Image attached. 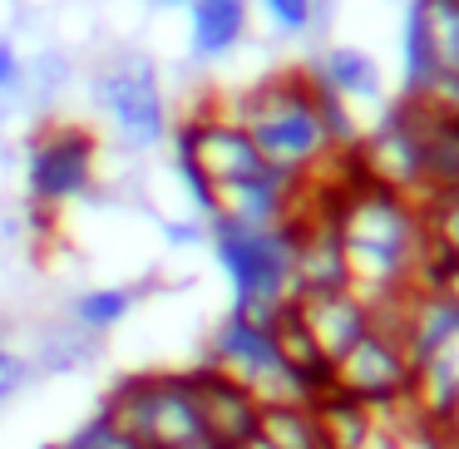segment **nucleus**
I'll use <instances>...</instances> for the list:
<instances>
[{"label":"nucleus","instance_id":"f257e3e1","mask_svg":"<svg viewBox=\"0 0 459 449\" xmlns=\"http://www.w3.org/2000/svg\"><path fill=\"white\" fill-rule=\"evenodd\" d=\"M331 218H336L341 252H346V287L366 307L395 297V291L425 287L429 237L420 203L360 178L356 188H341Z\"/></svg>","mask_w":459,"mask_h":449},{"label":"nucleus","instance_id":"f03ea898","mask_svg":"<svg viewBox=\"0 0 459 449\" xmlns=\"http://www.w3.org/2000/svg\"><path fill=\"white\" fill-rule=\"evenodd\" d=\"M84 94L104 114L124 153H153L169 143L173 114L163 94V74L149 50L139 45H109L84 70Z\"/></svg>","mask_w":459,"mask_h":449},{"label":"nucleus","instance_id":"7ed1b4c3","mask_svg":"<svg viewBox=\"0 0 459 449\" xmlns=\"http://www.w3.org/2000/svg\"><path fill=\"white\" fill-rule=\"evenodd\" d=\"M232 119L257 143L262 163L287 173V178H301V173L321 168L336 153L326 129H321V114H316V99H311L307 74H277V80L252 84Z\"/></svg>","mask_w":459,"mask_h":449},{"label":"nucleus","instance_id":"20e7f679","mask_svg":"<svg viewBox=\"0 0 459 449\" xmlns=\"http://www.w3.org/2000/svg\"><path fill=\"white\" fill-rule=\"evenodd\" d=\"M208 252L232 291L228 311L272 326V316L287 301H297V291H291V218L277 228H242L232 218H208Z\"/></svg>","mask_w":459,"mask_h":449},{"label":"nucleus","instance_id":"39448f33","mask_svg":"<svg viewBox=\"0 0 459 449\" xmlns=\"http://www.w3.org/2000/svg\"><path fill=\"white\" fill-rule=\"evenodd\" d=\"M104 415L139 439L143 449H183L193 439L208 435L203 410L193 400V385L183 370H143V376H124L119 385L104 395Z\"/></svg>","mask_w":459,"mask_h":449},{"label":"nucleus","instance_id":"423d86ee","mask_svg":"<svg viewBox=\"0 0 459 449\" xmlns=\"http://www.w3.org/2000/svg\"><path fill=\"white\" fill-rule=\"evenodd\" d=\"M203 366H212V370H222V376H232L238 385H247L257 405H311L307 385H301L287 370V360H281L272 326L242 316V311H228V316L212 326Z\"/></svg>","mask_w":459,"mask_h":449},{"label":"nucleus","instance_id":"0eeeda50","mask_svg":"<svg viewBox=\"0 0 459 449\" xmlns=\"http://www.w3.org/2000/svg\"><path fill=\"white\" fill-rule=\"evenodd\" d=\"M100 173V139L80 124H45L25 149V198L55 212L94 193Z\"/></svg>","mask_w":459,"mask_h":449},{"label":"nucleus","instance_id":"6e6552de","mask_svg":"<svg viewBox=\"0 0 459 449\" xmlns=\"http://www.w3.org/2000/svg\"><path fill=\"white\" fill-rule=\"evenodd\" d=\"M356 163H360V178L376 183V188H390L400 198L420 203L425 208V168H420V139H415V114L410 104L400 99L366 139L356 143Z\"/></svg>","mask_w":459,"mask_h":449},{"label":"nucleus","instance_id":"1a4fd4ad","mask_svg":"<svg viewBox=\"0 0 459 449\" xmlns=\"http://www.w3.org/2000/svg\"><path fill=\"white\" fill-rule=\"evenodd\" d=\"M331 390L366 410L410 395V360L400 350V341L380 336V331H366L346 356L331 360Z\"/></svg>","mask_w":459,"mask_h":449},{"label":"nucleus","instance_id":"9d476101","mask_svg":"<svg viewBox=\"0 0 459 449\" xmlns=\"http://www.w3.org/2000/svg\"><path fill=\"white\" fill-rule=\"evenodd\" d=\"M346 287V252L331 212L316 218H291V291L316 297V291H341Z\"/></svg>","mask_w":459,"mask_h":449},{"label":"nucleus","instance_id":"9b49d317","mask_svg":"<svg viewBox=\"0 0 459 449\" xmlns=\"http://www.w3.org/2000/svg\"><path fill=\"white\" fill-rule=\"evenodd\" d=\"M183 376H188L193 400H198L203 425H208V435H212V439L242 445V439L257 435V415H262V405L252 400V390H247V385H238L232 376H222V370L203 366V360H198L193 370H183Z\"/></svg>","mask_w":459,"mask_h":449},{"label":"nucleus","instance_id":"f8f14e48","mask_svg":"<svg viewBox=\"0 0 459 449\" xmlns=\"http://www.w3.org/2000/svg\"><path fill=\"white\" fill-rule=\"evenodd\" d=\"M297 316H301L311 346L321 350V360H326V366H331V360H341L370 331V307L351 287L316 291V297H297Z\"/></svg>","mask_w":459,"mask_h":449},{"label":"nucleus","instance_id":"ddd939ff","mask_svg":"<svg viewBox=\"0 0 459 449\" xmlns=\"http://www.w3.org/2000/svg\"><path fill=\"white\" fill-rule=\"evenodd\" d=\"M11 346L25 356V366H30L35 380H45V376H80V370H90L94 360L104 356V341L90 336V331H80L70 316L65 321H40V326H30L25 336H15Z\"/></svg>","mask_w":459,"mask_h":449},{"label":"nucleus","instance_id":"4468645a","mask_svg":"<svg viewBox=\"0 0 459 449\" xmlns=\"http://www.w3.org/2000/svg\"><path fill=\"white\" fill-rule=\"evenodd\" d=\"M291 203H297V178L262 168L252 178L212 188V218H232L242 228H277V222L291 218Z\"/></svg>","mask_w":459,"mask_h":449},{"label":"nucleus","instance_id":"2eb2a0df","mask_svg":"<svg viewBox=\"0 0 459 449\" xmlns=\"http://www.w3.org/2000/svg\"><path fill=\"white\" fill-rule=\"evenodd\" d=\"M183 11H188V55L198 65L228 60L247 40L252 0H188Z\"/></svg>","mask_w":459,"mask_h":449},{"label":"nucleus","instance_id":"dca6fc26","mask_svg":"<svg viewBox=\"0 0 459 449\" xmlns=\"http://www.w3.org/2000/svg\"><path fill=\"white\" fill-rule=\"evenodd\" d=\"M410 400L429 425H439L445 410L459 400V321L410 366Z\"/></svg>","mask_w":459,"mask_h":449},{"label":"nucleus","instance_id":"f3484780","mask_svg":"<svg viewBox=\"0 0 459 449\" xmlns=\"http://www.w3.org/2000/svg\"><path fill=\"white\" fill-rule=\"evenodd\" d=\"M307 74L316 84H326L346 104H380L385 99V74H380L376 55L366 45H326Z\"/></svg>","mask_w":459,"mask_h":449},{"label":"nucleus","instance_id":"a211bd4d","mask_svg":"<svg viewBox=\"0 0 459 449\" xmlns=\"http://www.w3.org/2000/svg\"><path fill=\"white\" fill-rule=\"evenodd\" d=\"M415 114V139H420V168H425V193H455L459 188V124L439 119V114L420 109L415 99H405ZM425 198V203H429Z\"/></svg>","mask_w":459,"mask_h":449},{"label":"nucleus","instance_id":"6ab92c4d","mask_svg":"<svg viewBox=\"0 0 459 449\" xmlns=\"http://www.w3.org/2000/svg\"><path fill=\"white\" fill-rule=\"evenodd\" d=\"M139 307H143V287H134V281H94V287L74 291L70 307H65V316H70L80 331H90V336L104 341L109 331H119Z\"/></svg>","mask_w":459,"mask_h":449},{"label":"nucleus","instance_id":"aec40b11","mask_svg":"<svg viewBox=\"0 0 459 449\" xmlns=\"http://www.w3.org/2000/svg\"><path fill=\"white\" fill-rule=\"evenodd\" d=\"M311 410H316V425H321L326 449H366V445H370V429H376V419H370L366 405H356V400L326 390V395H321Z\"/></svg>","mask_w":459,"mask_h":449},{"label":"nucleus","instance_id":"412c9836","mask_svg":"<svg viewBox=\"0 0 459 449\" xmlns=\"http://www.w3.org/2000/svg\"><path fill=\"white\" fill-rule=\"evenodd\" d=\"M70 84H74V60H70V50H60V45H45V50L25 55V94H21V104H30L35 114L50 109V104L60 99Z\"/></svg>","mask_w":459,"mask_h":449},{"label":"nucleus","instance_id":"4be33fe9","mask_svg":"<svg viewBox=\"0 0 459 449\" xmlns=\"http://www.w3.org/2000/svg\"><path fill=\"white\" fill-rule=\"evenodd\" d=\"M257 435L267 439L272 449H326L311 405H262Z\"/></svg>","mask_w":459,"mask_h":449},{"label":"nucleus","instance_id":"5701e85b","mask_svg":"<svg viewBox=\"0 0 459 449\" xmlns=\"http://www.w3.org/2000/svg\"><path fill=\"white\" fill-rule=\"evenodd\" d=\"M420 212H425L429 262H459V188L455 193H435Z\"/></svg>","mask_w":459,"mask_h":449},{"label":"nucleus","instance_id":"b1692460","mask_svg":"<svg viewBox=\"0 0 459 449\" xmlns=\"http://www.w3.org/2000/svg\"><path fill=\"white\" fill-rule=\"evenodd\" d=\"M262 15L272 21V30L277 35H311L316 30V0H257Z\"/></svg>","mask_w":459,"mask_h":449},{"label":"nucleus","instance_id":"393cba45","mask_svg":"<svg viewBox=\"0 0 459 449\" xmlns=\"http://www.w3.org/2000/svg\"><path fill=\"white\" fill-rule=\"evenodd\" d=\"M405 99H415L420 109L439 114V119L459 124V74H435V80H425L415 94H405Z\"/></svg>","mask_w":459,"mask_h":449},{"label":"nucleus","instance_id":"a878e982","mask_svg":"<svg viewBox=\"0 0 459 449\" xmlns=\"http://www.w3.org/2000/svg\"><path fill=\"white\" fill-rule=\"evenodd\" d=\"M25 94V50L15 35H0V104H21Z\"/></svg>","mask_w":459,"mask_h":449},{"label":"nucleus","instance_id":"bb28decb","mask_svg":"<svg viewBox=\"0 0 459 449\" xmlns=\"http://www.w3.org/2000/svg\"><path fill=\"white\" fill-rule=\"evenodd\" d=\"M30 380L35 376H30V366H25V356L5 341V346H0V410L11 405V400H21Z\"/></svg>","mask_w":459,"mask_h":449},{"label":"nucleus","instance_id":"cd10ccee","mask_svg":"<svg viewBox=\"0 0 459 449\" xmlns=\"http://www.w3.org/2000/svg\"><path fill=\"white\" fill-rule=\"evenodd\" d=\"M159 237L163 247H208V222L203 218H159Z\"/></svg>","mask_w":459,"mask_h":449},{"label":"nucleus","instance_id":"c85d7f7f","mask_svg":"<svg viewBox=\"0 0 459 449\" xmlns=\"http://www.w3.org/2000/svg\"><path fill=\"white\" fill-rule=\"evenodd\" d=\"M425 287H435L439 297H445L449 307L459 311V262H429V272H425Z\"/></svg>","mask_w":459,"mask_h":449},{"label":"nucleus","instance_id":"c756f323","mask_svg":"<svg viewBox=\"0 0 459 449\" xmlns=\"http://www.w3.org/2000/svg\"><path fill=\"white\" fill-rule=\"evenodd\" d=\"M435 429H439V439H445L449 449H459V400H455V405L445 410V419H439Z\"/></svg>","mask_w":459,"mask_h":449},{"label":"nucleus","instance_id":"7c9ffc66","mask_svg":"<svg viewBox=\"0 0 459 449\" xmlns=\"http://www.w3.org/2000/svg\"><path fill=\"white\" fill-rule=\"evenodd\" d=\"M183 449H238V445H228V439H212V435H203V439H193V445H183Z\"/></svg>","mask_w":459,"mask_h":449},{"label":"nucleus","instance_id":"2f4dec72","mask_svg":"<svg viewBox=\"0 0 459 449\" xmlns=\"http://www.w3.org/2000/svg\"><path fill=\"white\" fill-rule=\"evenodd\" d=\"M143 5H149V11H183L188 0H143Z\"/></svg>","mask_w":459,"mask_h":449},{"label":"nucleus","instance_id":"473e14b6","mask_svg":"<svg viewBox=\"0 0 459 449\" xmlns=\"http://www.w3.org/2000/svg\"><path fill=\"white\" fill-rule=\"evenodd\" d=\"M238 449H272V445H267V439H262V435H252V439H242Z\"/></svg>","mask_w":459,"mask_h":449},{"label":"nucleus","instance_id":"72a5a7b5","mask_svg":"<svg viewBox=\"0 0 459 449\" xmlns=\"http://www.w3.org/2000/svg\"><path fill=\"white\" fill-rule=\"evenodd\" d=\"M5 341H11V336H5V326H0V346H5Z\"/></svg>","mask_w":459,"mask_h":449},{"label":"nucleus","instance_id":"f704fd0d","mask_svg":"<svg viewBox=\"0 0 459 449\" xmlns=\"http://www.w3.org/2000/svg\"><path fill=\"white\" fill-rule=\"evenodd\" d=\"M445 449H449V445H445Z\"/></svg>","mask_w":459,"mask_h":449}]
</instances>
